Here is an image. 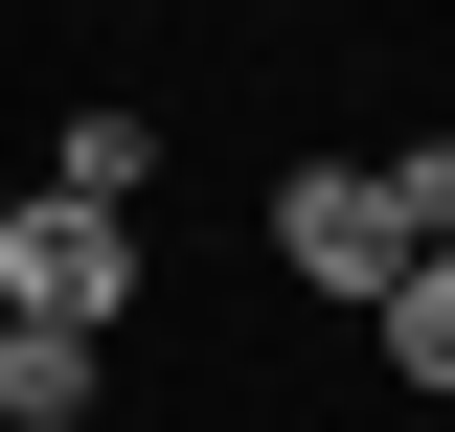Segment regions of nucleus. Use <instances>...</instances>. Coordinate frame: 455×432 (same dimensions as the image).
Masks as SVG:
<instances>
[{
  "label": "nucleus",
  "mask_w": 455,
  "mask_h": 432,
  "mask_svg": "<svg viewBox=\"0 0 455 432\" xmlns=\"http://www.w3.org/2000/svg\"><path fill=\"white\" fill-rule=\"evenodd\" d=\"M46 182H68V205H137V182H160V114H114V92H92V114H68V160H46Z\"/></svg>",
  "instance_id": "obj_5"
},
{
  "label": "nucleus",
  "mask_w": 455,
  "mask_h": 432,
  "mask_svg": "<svg viewBox=\"0 0 455 432\" xmlns=\"http://www.w3.org/2000/svg\"><path fill=\"white\" fill-rule=\"evenodd\" d=\"M0 319L114 341V319H137V228H114V205H68V182H46V205H0Z\"/></svg>",
  "instance_id": "obj_2"
},
{
  "label": "nucleus",
  "mask_w": 455,
  "mask_h": 432,
  "mask_svg": "<svg viewBox=\"0 0 455 432\" xmlns=\"http://www.w3.org/2000/svg\"><path fill=\"white\" fill-rule=\"evenodd\" d=\"M274 273L319 296V319H364V296L410 273V205H387V160H296V182H274Z\"/></svg>",
  "instance_id": "obj_1"
},
{
  "label": "nucleus",
  "mask_w": 455,
  "mask_h": 432,
  "mask_svg": "<svg viewBox=\"0 0 455 432\" xmlns=\"http://www.w3.org/2000/svg\"><path fill=\"white\" fill-rule=\"evenodd\" d=\"M364 341H387V387H410V410H455V251H410L387 296H364Z\"/></svg>",
  "instance_id": "obj_4"
},
{
  "label": "nucleus",
  "mask_w": 455,
  "mask_h": 432,
  "mask_svg": "<svg viewBox=\"0 0 455 432\" xmlns=\"http://www.w3.org/2000/svg\"><path fill=\"white\" fill-rule=\"evenodd\" d=\"M92 387H114V341H68V319H0V432H92Z\"/></svg>",
  "instance_id": "obj_3"
},
{
  "label": "nucleus",
  "mask_w": 455,
  "mask_h": 432,
  "mask_svg": "<svg viewBox=\"0 0 455 432\" xmlns=\"http://www.w3.org/2000/svg\"><path fill=\"white\" fill-rule=\"evenodd\" d=\"M387 205H410V251H455V137H410V160H387Z\"/></svg>",
  "instance_id": "obj_6"
}]
</instances>
